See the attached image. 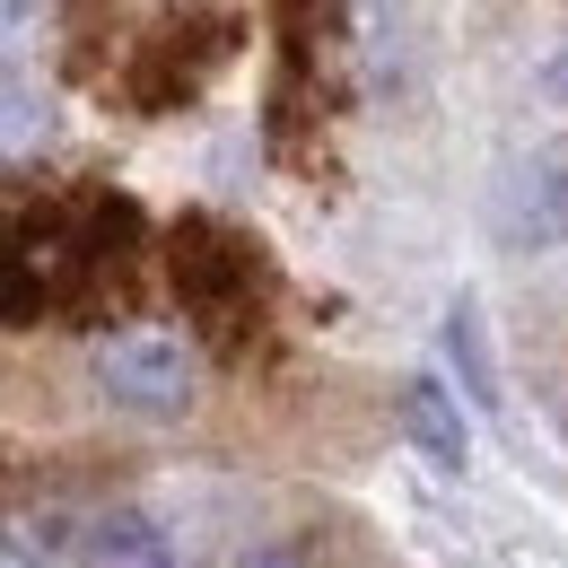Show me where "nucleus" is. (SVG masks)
<instances>
[{
    "label": "nucleus",
    "instance_id": "nucleus-1",
    "mask_svg": "<svg viewBox=\"0 0 568 568\" xmlns=\"http://www.w3.org/2000/svg\"><path fill=\"white\" fill-rule=\"evenodd\" d=\"M166 288L184 297V315L202 324V342L219 358H254L263 351V324H272V263H263V236H245L236 219L219 211H184L166 227Z\"/></svg>",
    "mask_w": 568,
    "mask_h": 568
},
{
    "label": "nucleus",
    "instance_id": "nucleus-2",
    "mask_svg": "<svg viewBox=\"0 0 568 568\" xmlns=\"http://www.w3.org/2000/svg\"><path fill=\"white\" fill-rule=\"evenodd\" d=\"M245 53V9L227 0H184L123 53V105L132 114H184L227 62Z\"/></svg>",
    "mask_w": 568,
    "mask_h": 568
},
{
    "label": "nucleus",
    "instance_id": "nucleus-3",
    "mask_svg": "<svg viewBox=\"0 0 568 568\" xmlns=\"http://www.w3.org/2000/svg\"><path fill=\"white\" fill-rule=\"evenodd\" d=\"M97 394L132 420H184L193 394H202V358H193V342H175L158 324L105 333L97 342Z\"/></svg>",
    "mask_w": 568,
    "mask_h": 568
},
{
    "label": "nucleus",
    "instance_id": "nucleus-4",
    "mask_svg": "<svg viewBox=\"0 0 568 568\" xmlns=\"http://www.w3.org/2000/svg\"><path fill=\"white\" fill-rule=\"evenodd\" d=\"M498 227H507V245H560L568 236V149H551V158H534V166L507 175Z\"/></svg>",
    "mask_w": 568,
    "mask_h": 568
},
{
    "label": "nucleus",
    "instance_id": "nucleus-5",
    "mask_svg": "<svg viewBox=\"0 0 568 568\" xmlns=\"http://www.w3.org/2000/svg\"><path fill=\"white\" fill-rule=\"evenodd\" d=\"M403 428L420 437V455L437 473H464V412H455V394H446L437 376H412V385H403Z\"/></svg>",
    "mask_w": 568,
    "mask_h": 568
},
{
    "label": "nucleus",
    "instance_id": "nucleus-6",
    "mask_svg": "<svg viewBox=\"0 0 568 568\" xmlns=\"http://www.w3.org/2000/svg\"><path fill=\"white\" fill-rule=\"evenodd\" d=\"M446 358H455V376H464L473 412L498 420V358H490V324H481V306H473V297H455V306H446Z\"/></svg>",
    "mask_w": 568,
    "mask_h": 568
},
{
    "label": "nucleus",
    "instance_id": "nucleus-7",
    "mask_svg": "<svg viewBox=\"0 0 568 568\" xmlns=\"http://www.w3.org/2000/svg\"><path fill=\"white\" fill-rule=\"evenodd\" d=\"M88 560L97 568H175V551H166V534L149 516H105L97 542H88Z\"/></svg>",
    "mask_w": 568,
    "mask_h": 568
},
{
    "label": "nucleus",
    "instance_id": "nucleus-8",
    "mask_svg": "<svg viewBox=\"0 0 568 568\" xmlns=\"http://www.w3.org/2000/svg\"><path fill=\"white\" fill-rule=\"evenodd\" d=\"M36 149V88H27V71L9 62V166Z\"/></svg>",
    "mask_w": 568,
    "mask_h": 568
},
{
    "label": "nucleus",
    "instance_id": "nucleus-9",
    "mask_svg": "<svg viewBox=\"0 0 568 568\" xmlns=\"http://www.w3.org/2000/svg\"><path fill=\"white\" fill-rule=\"evenodd\" d=\"M236 568H306V560H297L288 542H263V551H245V560H236Z\"/></svg>",
    "mask_w": 568,
    "mask_h": 568
},
{
    "label": "nucleus",
    "instance_id": "nucleus-10",
    "mask_svg": "<svg viewBox=\"0 0 568 568\" xmlns=\"http://www.w3.org/2000/svg\"><path fill=\"white\" fill-rule=\"evenodd\" d=\"M542 79H551V88H560V97H568V44H560V53H551V71H542Z\"/></svg>",
    "mask_w": 568,
    "mask_h": 568
},
{
    "label": "nucleus",
    "instance_id": "nucleus-11",
    "mask_svg": "<svg viewBox=\"0 0 568 568\" xmlns=\"http://www.w3.org/2000/svg\"><path fill=\"white\" fill-rule=\"evenodd\" d=\"M9 568H27V542H9Z\"/></svg>",
    "mask_w": 568,
    "mask_h": 568
}]
</instances>
